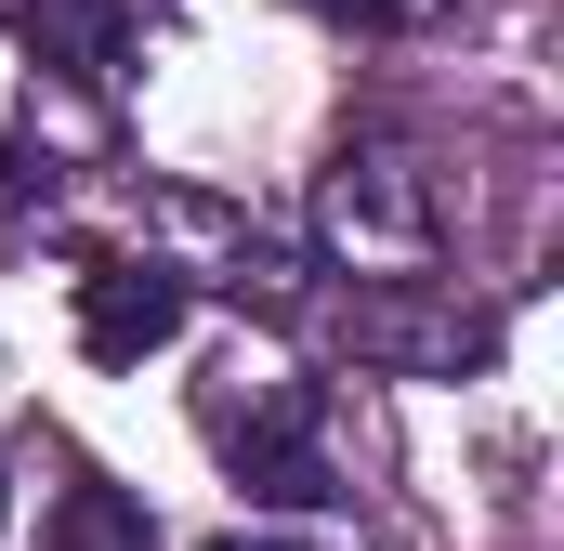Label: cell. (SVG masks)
<instances>
[{
  "label": "cell",
  "mask_w": 564,
  "mask_h": 551,
  "mask_svg": "<svg viewBox=\"0 0 564 551\" xmlns=\"http://www.w3.org/2000/svg\"><path fill=\"white\" fill-rule=\"evenodd\" d=\"M315 420H328V395H315V381H289V368H224V381L197 395V433H210V446L237 460V486H250V499H276V512L341 499V486H328Z\"/></svg>",
  "instance_id": "obj_1"
},
{
  "label": "cell",
  "mask_w": 564,
  "mask_h": 551,
  "mask_svg": "<svg viewBox=\"0 0 564 551\" xmlns=\"http://www.w3.org/2000/svg\"><path fill=\"white\" fill-rule=\"evenodd\" d=\"M433 224H446V197H433V171L408 158V144H341V158H328L315 237H328L355 276H421L433 263Z\"/></svg>",
  "instance_id": "obj_2"
},
{
  "label": "cell",
  "mask_w": 564,
  "mask_h": 551,
  "mask_svg": "<svg viewBox=\"0 0 564 551\" xmlns=\"http://www.w3.org/2000/svg\"><path fill=\"white\" fill-rule=\"evenodd\" d=\"M184 276L171 263H93L79 276V355L93 368H144V355H171L184 342Z\"/></svg>",
  "instance_id": "obj_3"
},
{
  "label": "cell",
  "mask_w": 564,
  "mask_h": 551,
  "mask_svg": "<svg viewBox=\"0 0 564 551\" xmlns=\"http://www.w3.org/2000/svg\"><path fill=\"white\" fill-rule=\"evenodd\" d=\"M355 355L394 368V381H459L486 355V315H459V302H355Z\"/></svg>",
  "instance_id": "obj_4"
},
{
  "label": "cell",
  "mask_w": 564,
  "mask_h": 551,
  "mask_svg": "<svg viewBox=\"0 0 564 551\" xmlns=\"http://www.w3.org/2000/svg\"><path fill=\"white\" fill-rule=\"evenodd\" d=\"M13 40H26V66L106 93L132 66V0H13Z\"/></svg>",
  "instance_id": "obj_5"
},
{
  "label": "cell",
  "mask_w": 564,
  "mask_h": 551,
  "mask_svg": "<svg viewBox=\"0 0 564 551\" xmlns=\"http://www.w3.org/2000/svg\"><path fill=\"white\" fill-rule=\"evenodd\" d=\"M40 551H158V526H144V499H132V486H66Z\"/></svg>",
  "instance_id": "obj_6"
},
{
  "label": "cell",
  "mask_w": 564,
  "mask_h": 551,
  "mask_svg": "<svg viewBox=\"0 0 564 551\" xmlns=\"http://www.w3.org/2000/svg\"><path fill=\"white\" fill-rule=\"evenodd\" d=\"M13 210H40V158H13V144H0V224H13Z\"/></svg>",
  "instance_id": "obj_7"
},
{
  "label": "cell",
  "mask_w": 564,
  "mask_h": 551,
  "mask_svg": "<svg viewBox=\"0 0 564 551\" xmlns=\"http://www.w3.org/2000/svg\"><path fill=\"white\" fill-rule=\"evenodd\" d=\"M341 13H446V0H341Z\"/></svg>",
  "instance_id": "obj_8"
},
{
  "label": "cell",
  "mask_w": 564,
  "mask_h": 551,
  "mask_svg": "<svg viewBox=\"0 0 564 551\" xmlns=\"http://www.w3.org/2000/svg\"><path fill=\"white\" fill-rule=\"evenodd\" d=\"M210 551H250V539H210Z\"/></svg>",
  "instance_id": "obj_9"
},
{
  "label": "cell",
  "mask_w": 564,
  "mask_h": 551,
  "mask_svg": "<svg viewBox=\"0 0 564 551\" xmlns=\"http://www.w3.org/2000/svg\"><path fill=\"white\" fill-rule=\"evenodd\" d=\"M0 512H13V486H0Z\"/></svg>",
  "instance_id": "obj_10"
}]
</instances>
